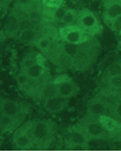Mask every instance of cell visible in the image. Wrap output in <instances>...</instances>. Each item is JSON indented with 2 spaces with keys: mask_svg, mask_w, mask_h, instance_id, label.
I'll return each mask as SVG.
<instances>
[{
  "mask_svg": "<svg viewBox=\"0 0 121 151\" xmlns=\"http://www.w3.org/2000/svg\"><path fill=\"white\" fill-rule=\"evenodd\" d=\"M76 25H78L91 38L102 34L104 29L95 14L86 8L78 12Z\"/></svg>",
  "mask_w": 121,
  "mask_h": 151,
  "instance_id": "obj_2",
  "label": "cell"
},
{
  "mask_svg": "<svg viewBox=\"0 0 121 151\" xmlns=\"http://www.w3.org/2000/svg\"><path fill=\"white\" fill-rule=\"evenodd\" d=\"M4 118H5V116H4V114L3 113V111L1 110V108H0V124L3 122V120L4 119Z\"/></svg>",
  "mask_w": 121,
  "mask_h": 151,
  "instance_id": "obj_28",
  "label": "cell"
},
{
  "mask_svg": "<svg viewBox=\"0 0 121 151\" xmlns=\"http://www.w3.org/2000/svg\"><path fill=\"white\" fill-rule=\"evenodd\" d=\"M39 94L42 97V99H43L44 100L58 97L57 86L53 81L44 82L39 90Z\"/></svg>",
  "mask_w": 121,
  "mask_h": 151,
  "instance_id": "obj_15",
  "label": "cell"
},
{
  "mask_svg": "<svg viewBox=\"0 0 121 151\" xmlns=\"http://www.w3.org/2000/svg\"><path fill=\"white\" fill-rule=\"evenodd\" d=\"M67 9H68V8L66 6V4H63L61 6H59L58 9H56V10L51 13L53 19L61 22V20H62V19H63V17H64V15H65V13H66V12Z\"/></svg>",
  "mask_w": 121,
  "mask_h": 151,
  "instance_id": "obj_20",
  "label": "cell"
},
{
  "mask_svg": "<svg viewBox=\"0 0 121 151\" xmlns=\"http://www.w3.org/2000/svg\"><path fill=\"white\" fill-rule=\"evenodd\" d=\"M28 133L33 145L37 148L49 147L55 135V124L50 119H36L28 122Z\"/></svg>",
  "mask_w": 121,
  "mask_h": 151,
  "instance_id": "obj_1",
  "label": "cell"
},
{
  "mask_svg": "<svg viewBox=\"0 0 121 151\" xmlns=\"http://www.w3.org/2000/svg\"><path fill=\"white\" fill-rule=\"evenodd\" d=\"M79 125L89 141L112 139L95 117L87 115L81 119Z\"/></svg>",
  "mask_w": 121,
  "mask_h": 151,
  "instance_id": "obj_3",
  "label": "cell"
},
{
  "mask_svg": "<svg viewBox=\"0 0 121 151\" xmlns=\"http://www.w3.org/2000/svg\"><path fill=\"white\" fill-rule=\"evenodd\" d=\"M13 143L17 148L26 150L33 147V142L28 133V123L19 129L13 136Z\"/></svg>",
  "mask_w": 121,
  "mask_h": 151,
  "instance_id": "obj_11",
  "label": "cell"
},
{
  "mask_svg": "<svg viewBox=\"0 0 121 151\" xmlns=\"http://www.w3.org/2000/svg\"><path fill=\"white\" fill-rule=\"evenodd\" d=\"M12 2V0H0V5H7Z\"/></svg>",
  "mask_w": 121,
  "mask_h": 151,
  "instance_id": "obj_27",
  "label": "cell"
},
{
  "mask_svg": "<svg viewBox=\"0 0 121 151\" xmlns=\"http://www.w3.org/2000/svg\"><path fill=\"white\" fill-rule=\"evenodd\" d=\"M43 16L38 10H31L28 12V19L33 22H39L42 19Z\"/></svg>",
  "mask_w": 121,
  "mask_h": 151,
  "instance_id": "obj_24",
  "label": "cell"
},
{
  "mask_svg": "<svg viewBox=\"0 0 121 151\" xmlns=\"http://www.w3.org/2000/svg\"><path fill=\"white\" fill-rule=\"evenodd\" d=\"M42 3L46 9L51 12V13L63 4H65L63 0H42Z\"/></svg>",
  "mask_w": 121,
  "mask_h": 151,
  "instance_id": "obj_18",
  "label": "cell"
},
{
  "mask_svg": "<svg viewBox=\"0 0 121 151\" xmlns=\"http://www.w3.org/2000/svg\"><path fill=\"white\" fill-rule=\"evenodd\" d=\"M40 37L38 31L34 27L22 28L19 33V40L25 44H35L37 39Z\"/></svg>",
  "mask_w": 121,
  "mask_h": 151,
  "instance_id": "obj_14",
  "label": "cell"
},
{
  "mask_svg": "<svg viewBox=\"0 0 121 151\" xmlns=\"http://www.w3.org/2000/svg\"><path fill=\"white\" fill-rule=\"evenodd\" d=\"M57 86L58 97L64 99H69L79 92V86L74 80L66 74L58 76L52 80Z\"/></svg>",
  "mask_w": 121,
  "mask_h": 151,
  "instance_id": "obj_5",
  "label": "cell"
},
{
  "mask_svg": "<svg viewBox=\"0 0 121 151\" xmlns=\"http://www.w3.org/2000/svg\"><path fill=\"white\" fill-rule=\"evenodd\" d=\"M89 140L79 124L69 127L66 134L65 143L69 148H87Z\"/></svg>",
  "mask_w": 121,
  "mask_h": 151,
  "instance_id": "obj_6",
  "label": "cell"
},
{
  "mask_svg": "<svg viewBox=\"0 0 121 151\" xmlns=\"http://www.w3.org/2000/svg\"><path fill=\"white\" fill-rule=\"evenodd\" d=\"M44 108L51 113H58L64 111L68 106V99L56 97L44 100Z\"/></svg>",
  "mask_w": 121,
  "mask_h": 151,
  "instance_id": "obj_12",
  "label": "cell"
},
{
  "mask_svg": "<svg viewBox=\"0 0 121 151\" xmlns=\"http://www.w3.org/2000/svg\"><path fill=\"white\" fill-rule=\"evenodd\" d=\"M121 18V0H111L104 4V19L105 23L112 27L114 23Z\"/></svg>",
  "mask_w": 121,
  "mask_h": 151,
  "instance_id": "obj_7",
  "label": "cell"
},
{
  "mask_svg": "<svg viewBox=\"0 0 121 151\" xmlns=\"http://www.w3.org/2000/svg\"><path fill=\"white\" fill-rule=\"evenodd\" d=\"M16 4L21 8H31L35 3V0H15Z\"/></svg>",
  "mask_w": 121,
  "mask_h": 151,
  "instance_id": "obj_25",
  "label": "cell"
},
{
  "mask_svg": "<svg viewBox=\"0 0 121 151\" xmlns=\"http://www.w3.org/2000/svg\"><path fill=\"white\" fill-rule=\"evenodd\" d=\"M16 81H17V83L20 86V87H26V86H28L29 83H31V79L30 77L28 76V74L22 70L20 71L17 76H16Z\"/></svg>",
  "mask_w": 121,
  "mask_h": 151,
  "instance_id": "obj_19",
  "label": "cell"
},
{
  "mask_svg": "<svg viewBox=\"0 0 121 151\" xmlns=\"http://www.w3.org/2000/svg\"><path fill=\"white\" fill-rule=\"evenodd\" d=\"M103 2H104V4H105V3H107V2H109V1H111V0H102Z\"/></svg>",
  "mask_w": 121,
  "mask_h": 151,
  "instance_id": "obj_30",
  "label": "cell"
},
{
  "mask_svg": "<svg viewBox=\"0 0 121 151\" xmlns=\"http://www.w3.org/2000/svg\"><path fill=\"white\" fill-rule=\"evenodd\" d=\"M58 34L63 41L74 45H82L92 39L78 25L64 26L59 28Z\"/></svg>",
  "mask_w": 121,
  "mask_h": 151,
  "instance_id": "obj_4",
  "label": "cell"
},
{
  "mask_svg": "<svg viewBox=\"0 0 121 151\" xmlns=\"http://www.w3.org/2000/svg\"><path fill=\"white\" fill-rule=\"evenodd\" d=\"M107 82L110 84V86H112L115 90L121 89V74L107 77Z\"/></svg>",
  "mask_w": 121,
  "mask_h": 151,
  "instance_id": "obj_21",
  "label": "cell"
},
{
  "mask_svg": "<svg viewBox=\"0 0 121 151\" xmlns=\"http://www.w3.org/2000/svg\"><path fill=\"white\" fill-rule=\"evenodd\" d=\"M4 129L3 126H2V125L0 124V134H2V133L4 132Z\"/></svg>",
  "mask_w": 121,
  "mask_h": 151,
  "instance_id": "obj_29",
  "label": "cell"
},
{
  "mask_svg": "<svg viewBox=\"0 0 121 151\" xmlns=\"http://www.w3.org/2000/svg\"><path fill=\"white\" fill-rule=\"evenodd\" d=\"M115 96L118 99V100H121V89H118L115 91Z\"/></svg>",
  "mask_w": 121,
  "mask_h": 151,
  "instance_id": "obj_26",
  "label": "cell"
},
{
  "mask_svg": "<svg viewBox=\"0 0 121 151\" xmlns=\"http://www.w3.org/2000/svg\"><path fill=\"white\" fill-rule=\"evenodd\" d=\"M53 41L51 38L48 35H42L37 39L35 42V46L40 51L42 54H49L52 48Z\"/></svg>",
  "mask_w": 121,
  "mask_h": 151,
  "instance_id": "obj_16",
  "label": "cell"
},
{
  "mask_svg": "<svg viewBox=\"0 0 121 151\" xmlns=\"http://www.w3.org/2000/svg\"><path fill=\"white\" fill-rule=\"evenodd\" d=\"M1 110L3 111V113L4 114V116L14 119H16L21 111L20 106L11 99H4L2 103H1Z\"/></svg>",
  "mask_w": 121,
  "mask_h": 151,
  "instance_id": "obj_13",
  "label": "cell"
},
{
  "mask_svg": "<svg viewBox=\"0 0 121 151\" xmlns=\"http://www.w3.org/2000/svg\"><path fill=\"white\" fill-rule=\"evenodd\" d=\"M106 73L108 75V77L112 76L121 74V63L115 62V63H112L109 66V68L107 69V72Z\"/></svg>",
  "mask_w": 121,
  "mask_h": 151,
  "instance_id": "obj_23",
  "label": "cell"
},
{
  "mask_svg": "<svg viewBox=\"0 0 121 151\" xmlns=\"http://www.w3.org/2000/svg\"><path fill=\"white\" fill-rule=\"evenodd\" d=\"M109 106L101 99L94 98L87 102V115L98 118L102 115H108Z\"/></svg>",
  "mask_w": 121,
  "mask_h": 151,
  "instance_id": "obj_10",
  "label": "cell"
},
{
  "mask_svg": "<svg viewBox=\"0 0 121 151\" xmlns=\"http://www.w3.org/2000/svg\"><path fill=\"white\" fill-rule=\"evenodd\" d=\"M77 17H78V12L74 10V9H67L62 20L61 23L64 26H73L76 25L77 21Z\"/></svg>",
  "mask_w": 121,
  "mask_h": 151,
  "instance_id": "obj_17",
  "label": "cell"
},
{
  "mask_svg": "<svg viewBox=\"0 0 121 151\" xmlns=\"http://www.w3.org/2000/svg\"><path fill=\"white\" fill-rule=\"evenodd\" d=\"M24 71L28 74L32 81H39L47 73V68L44 63L43 56L38 54L36 55V60L28 65Z\"/></svg>",
  "mask_w": 121,
  "mask_h": 151,
  "instance_id": "obj_8",
  "label": "cell"
},
{
  "mask_svg": "<svg viewBox=\"0 0 121 151\" xmlns=\"http://www.w3.org/2000/svg\"><path fill=\"white\" fill-rule=\"evenodd\" d=\"M112 117L121 122V100H118L111 108Z\"/></svg>",
  "mask_w": 121,
  "mask_h": 151,
  "instance_id": "obj_22",
  "label": "cell"
},
{
  "mask_svg": "<svg viewBox=\"0 0 121 151\" xmlns=\"http://www.w3.org/2000/svg\"><path fill=\"white\" fill-rule=\"evenodd\" d=\"M104 129L108 133L112 139H121V122L109 115H102L97 118Z\"/></svg>",
  "mask_w": 121,
  "mask_h": 151,
  "instance_id": "obj_9",
  "label": "cell"
},
{
  "mask_svg": "<svg viewBox=\"0 0 121 151\" xmlns=\"http://www.w3.org/2000/svg\"><path fill=\"white\" fill-rule=\"evenodd\" d=\"M119 35H120V36H121V28L120 29V31H119Z\"/></svg>",
  "mask_w": 121,
  "mask_h": 151,
  "instance_id": "obj_31",
  "label": "cell"
}]
</instances>
